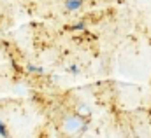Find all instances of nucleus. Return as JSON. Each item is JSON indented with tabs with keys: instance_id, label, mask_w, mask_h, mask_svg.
Masks as SVG:
<instances>
[{
	"instance_id": "1",
	"label": "nucleus",
	"mask_w": 151,
	"mask_h": 138,
	"mask_svg": "<svg viewBox=\"0 0 151 138\" xmlns=\"http://www.w3.org/2000/svg\"><path fill=\"white\" fill-rule=\"evenodd\" d=\"M81 4H83V0H65L67 11H77V9H81Z\"/></svg>"
},
{
	"instance_id": "2",
	"label": "nucleus",
	"mask_w": 151,
	"mask_h": 138,
	"mask_svg": "<svg viewBox=\"0 0 151 138\" xmlns=\"http://www.w3.org/2000/svg\"><path fill=\"white\" fill-rule=\"evenodd\" d=\"M9 133H7V129H5V126L0 122V137H7Z\"/></svg>"
},
{
	"instance_id": "3",
	"label": "nucleus",
	"mask_w": 151,
	"mask_h": 138,
	"mask_svg": "<svg viewBox=\"0 0 151 138\" xmlns=\"http://www.w3.org/2000/svg\"><path fill=\"white\" fill-rule=\"evenodd\" d=\"M72 28H74V30H81V28H84V23H77V25H74Z\"/></svg>"
},
{
	"instance_id": "4",
	"label": "nucleus",
	"mask_w": 151,
	"mask_h": 138,
	"mask_svg": "<svg viewBox=\"0 0 151 138\" xmlns=\"http://www.w3.org/2000/svg\"><path fill=\"white\" fill-rule=\"evenodd\" d=\"M70 72H72V73H79V68H77V67H70Z\"/></svg>"
}]
</instances>
